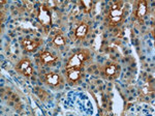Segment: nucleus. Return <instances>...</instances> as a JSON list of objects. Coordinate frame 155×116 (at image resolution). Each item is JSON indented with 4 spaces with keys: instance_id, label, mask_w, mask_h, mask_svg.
Instances as JSON below:
<instances>
[{
    "instance_id": "1",
    "label": "nucleus",
    "mask_w": 155,
    "mask_h": 116,
    "mask_svg": "<svg viewBox=\"0 0 155 116\" xmlns=\"http://www.w3.org/2000/svg\"><path fill=\"white\" fill-rule=\"evenodd\" d=\"M123 9H122V2H117L112 5L111 11L107 15V21L112 26H117L123 21Z\"/></svg>"
},
{
    "instance_id": "2",
    "label": "nucleus",
    "mask_w": 155,
    "mask_h": 116,
    "mask_svg": "<svg viewBox=\"0 0 155 116\" xmlns=\"http://www.w3.org/2000/svg\"><path fill=\"white\" fill-rule=\"evenodd\" d=\"M38 20L39 22L41 23V25L46 28L51 25V21H52V18H51V14H50L48 7L46 5H41V9H39L38 12Z\"/></svg>"
},
{
    "instance_id": "3",
    "label": "nucleus",
    "mask_w": 155,
    "mask_h": 116,
    "mask_svg": "<svg viewBox=\"0 0 155 116\" xmlns=\"http://www.w3.org/2000/svg\"><path fill=\"white\" fill-rule=\"evenodd\" d=\"M45 80H46L47 85H49L50 87L53 88H58L63 83L62 77L60 75L56 74V73H49V74H47Z\"/></svg>"
},
{
    "instance_id": "4",
    "label": "nucleus",
    "mask_w": 155,
    "mask_h": 116,
    "mask_svg": "<svg viewBox=\"0 0 155 116\" xmlns=\"http://www.w3.org/2000/svg\"><path fill=\"white\" fill-rule=\"evenodd\" d=\"M17 70L20 73V74L26 76V77H29L31 76L32 72H33V69H32V63L29 59H23L19 62L18 65H17Z\"/></svg>"
},
{
    "instance_id": "5",
    "label": "nucleus",
    "mask_w": 155,
    "mask_h": 116,
    "mask_svg": "<svg viewBox=\"0 0 155 116\" xmlns=\"http://www.w3.org/2000/svg\"><path fill=\"white\" fill-rule=\"evenodd\" d=\"M119 72H120L119 65L114 63V62L107 63L104 67V74L107 79H115L118 76Z\"/></svg>"
},
{
    "instance_id": "6",
    "label": "nucleus",
    "mask_w": 155,
    "mask_h": 116,
    "mask_svg": "<svg viewBox=\"0 0 155 116\" xmlns=\"http://www.w3.org/2000/svg\"><path fill=\"white\" fill-rule=\"evenodd\" d=\"M66 76L68 82H78L82 77L81 67H66Z\"/></svg>"
},
{
    "instance_id": "7",
    "label": "nucleus",
    "mask_w": 155,
    "mask_h": 116,
    "mask_svg": "<svg viewBox=\"0 0 155 116\" xmlns=\"http://www.w3.org/2000/svg\"><path fill=\"white\" fill-rule=\"evenodd\" d=\"M41 45V39H25L23 42V47L27 52H33L38 49V47Z\"/></svg>"
},
{
    "instance_id": "8",
    "label": "nucleus",
    "mask_w": 155,
    "mask_h": 116,
    "mask_svg": "<svg viewBox=\"0 0 155 116\" xmlns=\"http://www.w3.org/2000/svg\"><path fill=\"white\" fill-rule=\"evenodd\" d=\"M148 12V4L145 0H140L137 4V18L139 20H143Z\"/></svg>"
},
{
    "instance_id": "9",
    "label": "nucleus",
    "mask_w": 155,
    "mask_h": 116,
    "mask_svg": "<svg viewBox=\"0 0 155 116\" xmlns=\"http://www.w3.org/2000/svg\"><path fill=\"white\" fill-rule=\"evenodd\" d=\"M88 33V25L85 22H81L77 26L76 30H74V35H76L77 39H83L86 34Z\"/></svg>"
},
{
    "instance_id": "10",
    "label": "nucleus",
    "mask_w": 155,
    "mask_h": 116,
    "mask_svg": "<svg viewBox=\"0 0 155 116\" xmlns=\"http://www.w3.org/2000/svg\"><path fill=\"white\" fill-rule=\"evenodd\" d=\"M39 58H41V62L44 64H47V65H51V64H54L55 62H56V57L53 56V55L51 54L50 52L48 51H44L41 53V56H39Z\"/></svg>"
},
{
    "instance_id": "11",
    "label": "nucleus",
    "mask_w": 155,
    "mask_h": 116,
    "mask_svg": "<svg viewBox=\"0 0 155 116\" xmlns=\"http://www.w3.org/2000/svg\"><path fill=\"white\" fill-rule=\"evenodd\" d=\"M82 63H83V62L80 60V58L78 57V55L74 54V55H72V56L68 59L66 67H81Z\"/></svg>"
},
{
    "instance_id": "12",
    "label": "nucleus",
    "mask_w": 155,
    "mask_h": 116,
    "mask_svg": "<svg viewBox=\"0 0 155 116\" xmlns=\"http://www.w3.org/2000/svg\"><path fill=\"white\" fill-rule=\"evenodd\" d=\"M53 44L58 47H63L66 44V39L62 34H57L53 39Z\"/></svg>"
},
{
    "instance_id": "13",
    "label": "nucleus",
    "mask_w": 155,
    "mask_h": 116,
    "mask_svg": "<svg viewBox=\"0 0 155 116\" xmlns=\"http://www.w3.org/2000/svg\"><path fill=\"white\" fill-rule=\"evenodd\" d=\"M76 54L78 55V57L80 58V60H81L82 62L87 61L90 58V53L88 51H86V50H81V51H79L78 53H76Z\"/></svg>"
},
{
    "instance_id": "14",
    "label": "nucleus",
    "mask_w": 155,
    "mask_h": 116,
    "mask_svg": "<svg viewBox=\"0 0 155 116\" xmlns=\"http://www.w3.org/2000/svg\"><path fill=\"white\" fill-rule=\"evenodd\" d=\"M35 92L37 93V95H38L39 97H41V100H47V97H48V94H47L46 92L44 91V90L41 89V88H35Z\"/></svg>"
},
{
    "instance_id": "15",
    "label": "nucleus",
    "mask_w": 155,
    "mask_h": 116,
    "mask_svg": "<svg viewBox=\"0 0 155 116\" xmlns=\"http://www.w3.org/2000/svg\"><path fill=\"white\" fill-rule=\"evenodd\" d=\"M83 4L85 5V12H90V9H92V5H93V3H92L91 1H88V0L83 1Z\"/></svg>"
}]
</instances>
